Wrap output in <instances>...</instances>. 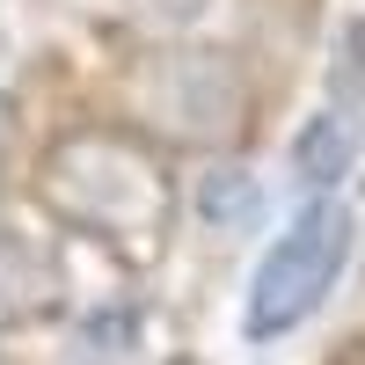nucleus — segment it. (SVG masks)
Listing matches in <instances>:
<instances>
[{
	"label": "nucleus",
	"instance_id": "nucleus-2",
	"mask_svg": "<svg viewBox=\"0 0 365 365\" xmlns=\"http://www.w3.org/2000/svg\"><path fill=\"white\" fill-rule=\"evenodd\" d=\"M125 103L154 139L168 146H234L249 132L256 88L212 44H175V51H146L125 73Z\"/></svg>",
	"mask_w": 365,
	"mask_h": 365
},
{
	"label": "nucleus",
	"instance_id": "nucleus-1",
	"mask_svg": "<svg viewBox=\"0 0 365 365\" xmlns=\"http://www.w3.org/2000/svg\"><path fill=\"white\" fill-rule=\"evenodd\" d=\"M44 197L73 227H96L117 241L161 234V220H168V175L125 132H66L44 154Z\"/></svg>",
	"mask_w": 365,
	"mask_h": 365
},
{
	"label": "nucleus",
	"instance_id": "nucleus-3",
	"mask_svg": "<svg viewBox=\"0 0 365 365\" xmlns=\"http://www.w3.org/2000/svg\"><path fill=\"white\" fill-rule=\"evenodd\" d=\"M344 263H351V212L336 197H307L292 212V227L263 249L256 278H249V314H241V329H249L256 344L292 336V329L336 292Z\"/></svg>",
	"mask_w": 365,
	"mask_h": 365
},
{
	"label": "nucleus",
	"instance_id": "nucleus-4",
	"mask_svg": "<svg viewBox=\"0 0 365 365\" xmlns=\"http://www.w3.org/2000/svg\"><path fill=\"white\" fill-rule=\"evenodd\" d=\"M365 146V29L344 37V58L336 73H329V96L314 110V125L292 139V175L307 182V190H329Z\"/></svg>",
	"mask_w": 365,
	"mask_h": 365
}]
</instances>
